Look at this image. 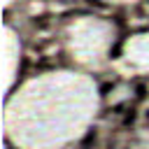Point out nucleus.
<instances>
[{
    "label": "nucleus",
    "instance_id": "obj_1",
    "mask_svg": "<svg viewBox=\"0 0 149 149\" xmlns=\"http://www.w3.org/2000/svg\"><path fill=\"white\" fill-rule=\"evenodd\" d=\"M47 26H49V16H40L33 21V28H47Z\"/></svg>",
    "mask_w": 149,
    "mask_h": 149
},
{
    "label": "nucleus",
    "instance_id": "obj_2",
    "mask_svg": "<svg viewBox=\"0 0 149 149\" xmlns=\"http://www.w3.org/2000/svg\"><path fill=\"white\" fill-rule=\"evenodd\" d=\"M135 119H137V112H135V109H133V107H130V109H128V112H126V116H123V123H126V126H128V123H133V121H135Z\"/></svg>",
    "mask_w": 149,
    "mask_h": 149
},
{
    "label": "nucleus",
    "instance_id": "obj_3",
    "mask_svg": "<svg viewBox=\"0 0 149 149\" xmlns=\"http://www.w3.org/2000/svg\"><path fill=\"white\" fill-rule=\"evenodd\" d=\"M135 95H137V98L142 100V98L147 95V88H144V86H137V93H135Z\"/></svg>",
    "mask_w": 149,
    "mask_h": 149
},
{
    "label": "nucleus",
    "instance_id": "obj_4",
    "mask_svg": "<svg viewBox=\"0 0 149 149\" xmlns=\"http://www.w3.org/2000/svg\"><path fill=\"white\" fill-rule=\"evenodd\" d=\"M86 2H91V5H98V7H102V2H100V0H86Z\"/></svg>",
    "mask_w": 149,
    "mask_h": 149
},
{
    "label": "nucleus",
    "instance_id": "obj_5",
    "mask_svg": "<svg viewBox=\"0 0 149 149\" xmlns=\"http://www.w3.org/2000/svg\"><path fill=\"white\" fill-rule=\"evenodd\" d=\"M144 121H147V123H149V109H147V114H144Z\"/></svg>",
    "mask_w": 149,
    "mask_h": 149
}]
</instances>
